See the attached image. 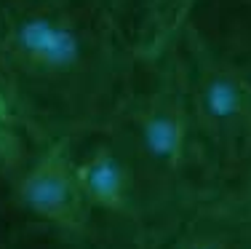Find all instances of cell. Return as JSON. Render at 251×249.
<instances>
[{"label":"cell","instance_id":"1","mask_svg":"<svg viewBox=\"0 0 251 249\" xmlns=\"http://www.w3.org/2000/svg\"><path fill=\"white\" fill-rule=\"evenodd\" d=\"M187 67L193 156L203 204L246 209L251 195V75L230 62L193 22L179 32Z\"/></svg>","mask_w":251,"mask_h":249},{"label":"cell","instance_id":"2","mask_svg":"<svg viewBox=\"0 0 251 249\" xmlns=\"http://www.w3.org/2000/svg\"><path fill=\"white\" fill-rule=\"evenodd\" d=\"M0 51L8 67L46 83L73 81L88 62L83 27L67 8L51 3H29L5 11Z\"/></svg>","mask_w":251,"mask_h":249},{"label":"cell","instance_id":"3","mask_svg":"<svg viewBox=\"0 0 251 249\" xmlns=\"http://www.w3.org/2000/svg\"><path fill=\"white\" fill-rule=\"evenodd\" d=\"M11 198L29 220L94 241L97 215L77 182L67 137L51 139L38 158L14 177Z\"/></svg>","mask_w":251,"mask_h":249},{"label":"cell","instance_id":"4","mask_svg":"<svg viewBox=\"0 0 251 249\" xmlns=\"http://www.w3.org/2000/svg\"><path fill=\"white\" fill-rule=\"evenodd\" d=\"M70 139V137H67ZM73 166L83 195L91 204L94 215L118 222L128 230L134 249H145V215H142V195L136 169L131 164L128 150L112 129L104 137L88 142L86 147H73Z\"/></svg>","mask_w":251,"mask_h":249},{"label":"cell","instance_id":"5","mask_svg":"<svg viewBox=\"0 0 251 249\" xmlns=\"http://www.w3.org/2000/svg\"><path fill=\"white\" fill-rule=\"evenodd\" d=\"M107 16L123 32L126 43L136 49V54L158 59L171 40L179 38L198 0H101Z\"/></svg>","mask_w":251,"mask_h":249},{"label":"cell","instance_id":"6","mask_svg":"<svg viewBox=\"0 0 251 249\" xmlns=\"http://www.w3.org/2000/svg\"><path fill=\"white\" fill-rule=\"evenodd\" d=\"M158 249H251V212L222 201L201 204Z\"/></svg>","mask_w":251,"mask_h":249},{"label":"cell","instance_id":"7","mask_svg":"<svg viewBox=\"0 0 251 249\" xmlns=\"http://www.w3.org/2000/svg\"><path fill=\"white\" fill-rule=\"evenodd\" d=\"M217 27H198L214 49L251 75V0H214Z\"/></svg>","mask_w":251,"mask_h":249},{"label":"cell","instance_id":"8","mask_svg":"<svg viewBox=\"0 0 251 249\" xmlns=\"http://www.w3.org/2000/svg\"><path fill=\"white\" fill-rule=\"evenodd\" d=\"M35 222V233H22L14 239L0 241V249H94L91 239L70 236L64 230H56L46 222Z\"/></svg>","mask_w":251,"mask_h":249},{"label":"cell","instance_id":"9","mask_svg":"<svg viewBox=\"0 0 251 249\" xmlns=\"http://www.w3.org/2000/svg\"><path fill=\"white\" fill-rule=\"evenodd\" d=\"M22 164V142L14 132V118L0 115V171Z\"/></svg>","mask_w":251,"mask_h":249},{"label":"cell","instance_id":"10","mask_svg":"<svg viewBox=\"0 0 251 249\" xmlns=\"http://www.w3.org/2000/svg\"><path fill=\"white\" fill-rule=\"evenodd\" d=\"M0 115H5V118H11V108H8V102H5V97H3V91H0Z\"/></svg>","mask_w":251,"mask_h":249},{"label":"cell","instance_id":"11","mask_svg":"<svg viewBox=\"0 0 251 249\" xmlns=\"http://www.w3.org/2000/svg\"><path fill=\"white\" fill-rule=\"evenodd\" d=\"M246 212H251V195H249V204H246Z\"/></svg>","mask_w":251,"mask_h":249}]
</instances>
